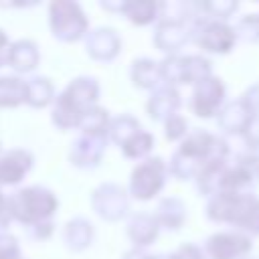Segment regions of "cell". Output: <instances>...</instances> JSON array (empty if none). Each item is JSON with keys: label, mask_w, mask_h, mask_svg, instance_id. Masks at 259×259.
Masks as SVG:
<instances>
[{"label": "cell", "mask_w": 259, "mask_h": 259, "mask_svg": "<svg viewBox=\"0 0 259 259\" xmlns=\"http://www.w3.org/2000/svg\"><path fill=\"white\" fill-rule=\"evenodd\" d=\"M14 202V208H16V214L20 219H32V217H40V214H47L51 212L55 200L49 192L45 190H38V188H30V190H22L18 192V196L12 200Z\"/></svg>", "instance_id": "obj_1"}, {"label": "cell", "mask_w": 259, "mask_h": 259, "mask_svg": "<svg viewBox=\"0 0 259 259\" xmlns=\"http://www.w3.org/2000/svg\"><path fill=\"white\" fill-rule=\"evenodd\" d=\"M245 249H247V241L239 239V237H231V235L214 237L210 243V251L217 259H229L231 255H237Z\"/></svg>", "instance_id": "obj_2"}, {"label": "cell", "mask_w": 259, "mask_h": 259, "mask_svg": "<svg viewBox=\"0 0 259 259\" xmlns=\"http://www.w3.org/2000/svg\"><path fill=\"white\" fill-rule=\"evenodd\" d=\"M160 186V174L154 172V166H142L134 176V190L138 196L146 198Z\"/></svg>", "instance_id": "obj_3"}, {"label": "cell", "mask_w": 259, "mask_h": 259, "mask_svg": "<svg viewBox=\"0 0 259 259\" xmlns=\"http://www.w3.org/2000/svg\"><path fill=\"white\" fill-rule=\"evenodd\" d=\"M26 156L20 152H14L0 160V180L2 182H16L20 174L28 168V162H24Z\"/></svg>", "instance_id": "obj_4"}, {"label": "cell", "mask_w": 259, "mask_h": 259, "mask_svg": "<svg viewBox=\"0 0 259 259\" xmlns=\"http://www.w3.org/2000/svg\"><path fill=\"white\" fill-rule=\"evenodd\" d=\"M202 45L208 47L210 51H227V47L231 45V34L225 26H219V24H210L204 32V38H202Z\"/></svg>", "instance_id": "obj_5"}, {"label": "cell", "mask_w": 259, "mask_h": 259, "mask_svg": "<svg viewBox=\"0 0 259 259\" xmlns=\"http://www.w3.org/2000/svg\"><path fill=\"white\" fill-rule=\"evenodd\" d=\"M24 85L16 79H0V103H14L24 97Z\"/></svg>", "instance_id": "obj_6"}, {"label": "cell", "mask_w": 259, "mask_h": 259, "mask_svg": "<svg viewBox=\"0 0 259 259\" xmlns=\"http://www.w3.org/2000/svg\"><path fill=\"white\" fill-rule=\"evenodd\" d=\"M2 42H4V36L0 34V45H2ZM0 63H2V59H0Z\"/></svg>", "instance_id": "obj_7"}]
</instances>
